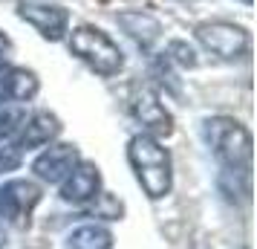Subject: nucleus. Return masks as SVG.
<instances>
[{
	"mask_svg": "<svg viewBox=\"0 0 257 249\" xmlns=\"http://www.w3.org/2000/svg\"><path fill=\"white\" fill-rule=\"evenodd\" d=\"M101 191V174L93 162H78L70 171V177L61 183V197L72 206H84V203H93Z\"/></svg>",
	"mask_w": 257,
	"mask_h": 249,
	"instance_id": "6e6552de",
	"label": "nucleus"
},
{
	"mask_svg": "<svg viewBox=\"0 0 257 249\" xmlns=\"http://www.w3.org/2000/svg\"><path fill=\"white\" fill-rule=\"evenodd\" d=\"M205 142L211 154L220 159V165L234 174V177L248 180L251 171V133L245 131L237 119L228 116H214L202 125Z\"/></svg>",
	"mask_w": 257,
	"mask_h": 249,
	"instance_id": "f257e3e1",
	"label": "nucleus"
},
{
	"mask_svg": "<svg viewBox=\"0 0 257 249\" xmlns=\"http://www.w3.org/2000/svg\"><path fill=\"white\" fill-rule=\"evenodd\" d=\"M118 24L124 26V32H130V38L142 44V47H151L153 41L159 38V21H153L151 15H142V12H124L118 15Z\"/></svg>",
	"mask_w": 257,
	"mask_h": 249,
	"instance_id": "f8f14e48",
	"label": "nucleus"
},
{
	"mask_svg": "<svg viewBox=\"0 0 257 249\" xmlns=\"http://www.w3.org/2000/svg\"><path fill=\"white\" fill-rule=\"evenodd\" d=\"M70 49L98 75H116L124 67V55L113 38L98 26H78L70 35Z\"/></svg>",
	"mask_w": 257,
	"mask_h": 249,
	"instance_id": "7ed1b4c3",
	"label": "nucleus"
},
{
	"mask_svg": "<svg viewBox=\"0 0 257 249\" xmlns=\"http://www.w3.org/2000/svg\"><path fill=\"white\" fill-rule=\"evenodd\" d=\"M6 49H9V38H6V35H3V32H0V55H3Z\"/></svg>",
	"mask_w": 257,
	"mask_h": 249,
	"instance_id": "f3484780",
	"label": "nucleus"
},
{
	"mask_svg": "<svg viewBox=\"0 0 257 249\" xmlns=\"http://www.w3.org/2000/svg\"><path fill=\"white\" fill-rule=\"evenodd\" d=\"M127 159L136 171L139 186L151 200H159L171 191V156L151 133H139L130 139Z\"/></svg>",
	"mask_w": 257,
	"mask_h": 249,
	"instance_id": "f03ea898",
	"label": "nucleus"
},
{
	"mask_svg": "<svg viewBox=\"0 0 257 249\" xmlns=\"http://www.w3.org/2000/svg\"><path fill=\"white\" fill-rule=\"evenodd\" d=\"M130 113L136 116L142 128L153 136H168L174 131V119L165 110V105L159 102V96L153 93L151 87H139L133 93V102H130Z\"/></svg>",
	"mask_w": 257,
	"mask_h": 249,
	"instance_id": "423d86ee",
	"label": "nucleus"
},
{
	"mask_svg": "<svg viewBox=\"0 0 257 249\" xmlns=\"http://www.w3.org/2000/svg\"><path fill=\"white\" fill-rule=\"evenodd\" d=\"M41 200V191L29 180H9L0 186V220L15 226H26L29 214Z\"/></svg>",
	"mask_w": 257,
	"mask_h": 249,
	"instance_id": "39448f33",
	"label": "nucleus"
},
{
	"mask_svg": "<svg viewBox=\"0 0 257 249\" xmlns=\"http://www.w3.org/2000/svg\"><path fill=\"white\" fill-rule=\"evenodd\" d=\"M18 15L24 18L26 24H32L44 38L49 41H61L67 35V24H70V15L61 6H52V3H21Z\"/></svg>",
	"mask_w": 257,
	"mask_h": 249,
	"instance_id": "0eeeda50",
	"label": "nucleus"
},
{
	"mask_svg": "<svg viewBox=\"0 0 257 249\" xmlns=\"http://www.w3.org/2000/svg\"><path fill=\"white\" fill-rule=\"evenodd\" d=\"M197 41L208 49L211 55H217L222 61H234L248 55L251 38L243 26L225 24V21H211V24H199L197 26Z\"/></svg>",
	"mask_w": 257,
	"mask_h": 249,
	"instance_id": "20e7f679",
	"label": "nucleus"
},
{
	"mask_svg": "<svg viewBox=\"0 0 257 249\" xmlns=\"http://www.w3.org/2000/svg\"><path fill=\"white\" fill-rule=\"evenodd\" d=\"M24 113L21 110H0V142L9 139L12 133H18V128L24 125Z\"/></svg>",
	"mask_w": 257,
	"mask_h": 249,
	"instance_id": "2eb2a0df",
	"label": "nucleus"
},
{
	"mask_svg": "<svg viewBox=\"0 0 257 249\" xmlns=\"http://www.w3.org/2000/svg\"><path fill=\"white\" fill-rule=\"evenodd\" d=\"M75 165H78V148L61 142V145L47 148L44 154L38 156L35 162H32V171H35L44 183H64Z\"/></svg>",
	"mask_w": 257,
	"mask_h": 249,
	"instance_id": "1a4fd4ad",
	"label": "nucleus"
},
{
	"mask_svg": "<svg viewBox=\"0 0 257 249\" xmlns=\"http://www.w3.org/2000/svg\"><path fill=\"white\" fill-rule=\"evenodd\" d=\"M58 133H61L58 116H52V113H47V110H41V113H35L29 122L24 119V133H21L18 148H21V151H35V148H44V145H49Z\"/></svg>",
	"mask_w": 257,
	"mask_h": 249,
	"instance_id": "9d476101",
	"label": "nucleus"
},
{
	"mask_svg": "<svg viewBox=\"0 0 257 249\" xmlns=\"http://www.w3.org/2000/svg\"><path fill=\"white\" fill-rule=\"evenodd\" d=\"M18 165H21V148L18 145H3L0 148V174L15 171Z\"/></svg>",
	"mask_w": 257,
	"mask_h": 249,
	"instance_id": "dca6fc26",
	"label": "nucleus"
},
{
	"mask_svg": "<svg viewBox=\"0 0 257 249\" xmlns=\"http://www.w3.org/2000/svg\"><path fill=\"white\" fill-rule=\"evenodd\" d=\"M35 93H38V78L32 72L18 70V67L0 70V105H6V102H26Z\"/></svg>",
	"mask_w": 257,
	"mask_h": 249,
	"instance_id": "9b49d317",
	"label": "nucleus"
},
{
	"mask_svg": "<svg viewBox=\"0 0 257 249\" xmlns=\"http://www.w3.org/2000/svg\"><path fill=\"white\" fill-rule=\"evenodd\" d=\"M3 243H6V232H3V226H0V249H3Z\"/></svg>",
	"mask_w": 257,
	"mask_h": 249,
	"instance_id": "a211bd4d",
	"label": "nucleus"
},
{
	"mask_svg": "<svg viewBox=\"0 0 257 249\" xmlns=\"http://www.w3.org/2000/svg\"><path fill=\"white\" fill-rule=\"evenodd\" d=\"M70 249H113V232L98 223L78 226L70 235Z\"/></svg>",
	"mask_w": 257,
	"mask_h": 249,
	"instance_id": "ddd939ff",
	"label": "nucleus"
},
{
	"mask_svg": "<svg viewBox=\"0 0 257 249\" xmlns=\"http://www.w3.org/2000/svg\"><path fill=\"white\" fill-rule=\"evenodd\" d=\"M168 61H176L179 67H197V52L185 41H171L168 44Z\"/></svg>",
	"mask_w": 257,
	"mask_h": 249,
	"instance_id": "4468645a",
	"label": "nucleus"
}]
</instances>
